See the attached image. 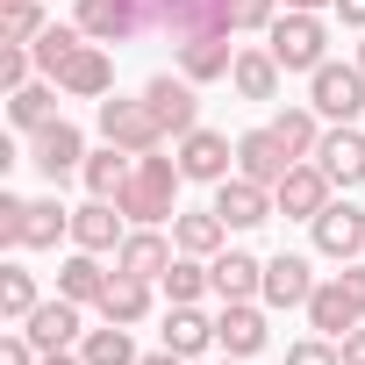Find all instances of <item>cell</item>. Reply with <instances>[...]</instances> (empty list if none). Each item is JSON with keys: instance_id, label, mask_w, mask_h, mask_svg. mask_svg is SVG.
I'll return each instance as SVG.
<instances>
[{"instance_id": "obj_1", "label": "cell", "mask_w": 365, "mask_h": 365, "mask_svg": "<svg viewBox=\"0 0 365 365\" xmlns=\"http://www.w3.org/2000/svg\"><path fill=\"white\" fill-rule=\"evenodd\" d=\"M179 172L172 158H158V150H143L136 158V172H129V187L115 194V208L129 215V222H165V215H179Z\"/></svg>"}, {"instance_id": "obj_2", "label": "cell", "mask_w": 365, "mask_h": 365, "mask_svg": "<svg viewBox=\"0 0 365 365\" xmlns=\"http://www.w3.org/2000/svg\"><path fill=\"white\" fill-rule=\"evenodd\" d=\"M143 29H165L172 43L230 36L237 29V8H230V0H143Z\"/></svg>"}, {"instance_id": "obj_3", "label": "cell", "mask_w": 365, "mask_h": 365, "mask_svg": "<svg viewBox=\"0 0 365 365\" xmlns=\"http://www.w3.org/2000/svg\"><path fill=\"white\" fill-rule=\"evenodd\" d=\"M265 51L287 65V72H315V65H329V29H322V15H279L272 29H265Z\"/></svg>"}, {"instance_id": "obj_4", "label": "cell", "mask_w": 365, "mask_h": 365, "mask_svg": "<svg viewBox=\"0 0 365 365\" xmlns=\"http://www.w3.org/2000/svg\"><path fill=\"white\" fill-rule=\"evenodd\" d=\"M308 86H315L308 108H315L322 122H351V115L365 108V72H358V65H315Z\"/></svg>"}, {"instance_id": "obj_5", "label": "cell", "mask_w": 365, "mask_h": 365, "mask_svg": "<svg viewBox=\"0 0 365 365\" xmlns=\"http://www.w3.org/2000/svg\"><path fill=\"white\" fill-rule=\"evenodd\" d=\"M101 136L143 158V150H158V143H165V122L150 115V101H101Z\"/></svg>"}, {"instance_id": "obj_6", "label": "cell", "mask_w": 365, "mask_h": 365, "mask_svg": "<svg viewBox=\"0 0 365 365\" xmlns=\"http://www.w3.org/2000/svg\"><path fill=\"white\" fill-rule=\"evenodd\" d=\"M294 165H301V158L279 143V129H272V122L237 136V172H244V179H258V187H279V179H287Z\"/></svg>"}, {"instance_id": "obj_7", "label": "cell", "mask_w": 365, "mask_h": 365, "mask_svg": "<svg viewBox=\"0 0 365 365\" xmlns=\"http://www.w3.org/2000/svg\"><path fill=\"white\" fill-rule=\"evenodd\" d=\"M315 165L329 172V187H365V136L351 129V122H336V129H322V143H315Z\"/></svg>"}, {"instance_id": "obj_8", "label": "cell", "mask_w": 365, "mask_h": 365, "mask_svg": "<svg viewBox=\"0 0 365 365\" xmlns=\"http://www.w3.org/2000/svg\"><path fill=\"white\" fill-rule=\"evenodd\" d=\"M308 230H315V251H322V258H336V265L365 251V208H351V201H329Z\"/></svg>"}, {"instance_id": "obj_9", "label": "cell", "mask_w": 365, "mask_h": 365, "mask_svg": "<svg viewBox=\"0 0 365 365\" xmlns=\"http://www.w3.org/2000/svg\"><path fill=\"white\" fill-rule=\"evenodd\" d=\"M143 101H150V115L165 122V136L201 129V122H194V115H201V101H194V79H187V72H179V79H172V72H158V79L143 86Z\"/></svg>"}, {"instance_id": "obj_10", "label": "cell", "mask_w": 365, "mask_h": 365, "mask_svg": "<svg viewBox=\"0 0 365 365\" xmlns=\"http://www.w3.org/2000/svg\"><path fill=\"white\" fill-rule=\"evenodd\" d=\"M72 22L93 43H122V36H143V0H79Z\"/></svg>"}, {"instance_id": "obj_11", "label": "cell", "mask_w": 365, "mask_h": 365, "mask_svg": "<svg viewBox=\"0 0 365 365\" xmlns=\"http://www.w3.org/2000/svg\"><path fill=\"white\" fill-rule=\"evenodd\" d=\"M272 208L294 215V222H315V215L329 208V172H322V165H294L279 187H272Z\"/></svg>"}, {"instance_id": "obj_12", "label": "cell", "mask_w": 365, "mask_h": 365, "mask_svg": "<svg viewBox=\"0 0 365 365\" xmlns=\"http://www.w3.org/2000/svg\"><path fill=\"white\" fill-rule=\"evenodd\" d=\"M215 215H222L230 230H258V222L272 215V187H258V179H244V172H230L222 187H215Z\"/></svg>"}, {"instance_id": "obj_13", "label": "cell", "mask_w": 365, "mask_h": 365, "mask_svg": "<svg viewBox=\"0 0 365 365\" xmlns=\"http://www.w3.org/2000/svg\"><path fill=\"white\" fill-rule=\"evenodd\" d=\"M29 165L51 179V187H58V179H72V172L86 165V143H79V129H72V122H51V129H36V150H29Z\"/></svg>"}, {"instance_id": "obj_14", "label": "cell", "mask_w": 365, "mask_h": 365, "mask_svg": "<svg viewBox=\"0 0 365 365\" xmlns=\"http://www.w3.org/2000/svg\"><path fill=\"white\" fill-rule=\"evenodd\" d=\"M230 136H215V129H187V136H179V172H187V179H208V187H222V179H230Z\"/></svg>"}, {"instance_id": "obj_15", "label": "cell", "mask_w": 365, "mask_h": 365, "mask_svg": "<svg viewBox=\"0 0 365 365\" xmlns=\"http://www.w3.org/2000/svg\"><path fill=\"white\" fill-rule=\"evenodd\" d=\"M122 222H129V215H122L115 201L93 194L86 208H72V244H79V251H122V237H129Z\"/></svg>"}, {"instance_id": "obj_16", "label": "cell", "mask_w": 365, "mask_h": 365, "mask_svg": "<svg viewBox=\"0 0 365 365\" xmlns=\"http://www.w3.org/2000/svg\"><path fill=\"white\" fill-rule=\"evenodd\" d=\"M172 251H179V244H165V237L143 222V230H129V237H122V251H115V272H136V279H165Z\"/></svg>"}, {"instance_id": "obj_17", "label": "cell", "mask_w": 365, "mask_h": 365, "mask_svg": "<svg viewBox=\"0 0 365 365\" xmlns=\"http://www.w3.org/2000/svg\"><path fill=\"white\" fill-rule=\"evenodd\" d=\"M208 279H215L222 301H251V294H265V258H251V251H215Z\"/></svg>"}, {"instance_id": "obj_18", "label": "cell", "mask_w": 365, "mask_h": 365, "mask_svg": "<svg viewBox=\"0 0 365 365\" xmlns=\"http://www.w3.org/2000/svg\"><path fill=\"white\" fill-rule=\"evenodd\" d=\"M308 294H315L308 258H294V251L265 258V301H272V308H308Z\"/></svg>"}, {"instance_id": "obj_19", "label": "cell", "mask_w": 365, "mask_h": 365, "mask_svg": "<svg viewBox=\"0 0 365 365\" xmlns=\"http://www.w3.org/2000/svg\"><path fill=\"white\" fill-rule=\"evenodd\" d=\"M308 322H315L322 336H344V329H358V322H365V308L351 301V287H344V279H322V287L308 294Z\"/></svg>"}, {"instance_id": "obj_20", "label": "cell", "mask_w": 365, "mask_h": 365, "mask_svg": "<svg viewBox=\"0 0 365 365\" xmlns=\"http://www.w3.org/2000/svg\"><path fill=\"white\" fill-rule=\"evenodd\" d=\"M215 344H222L230 358L265 351V315H258L251 301H222V315H215Z\"/></svg>"}, {"instance_id": "obj_21", "label": "cell", "mask_w": 365, "mask_h": 365, "mask_svg": "<svg viewBox=\"0 0 365 365\" xmlns=\"http://www.w3.org/2000/svg\"><path fill=\"white\" fill-rule=\"evenodd\" d=\"M58 86H65V93H79V101H101V93L115 86V65H108V51L86 36V43H79V58L58 72Z\"/></svg>"}, {"instance_id": "obj_22", "label": "cell", "mask_w": 365, "mask_h": 365, "mask_svg": "<svg viewBox=\"0 0 365 365\" xmlns=\"http://www.w3.org/2000/svg\"><path fill=\"white\" fill-rule=\"evenodd\" d=\"M22 329H29L36 351H65V344L79 336V301H65V294H58V301H36V315H29Z\"/></svg>"}, {"instance_id": "obj_23", "label": "cell", "mask_w": 365, "mask_h": 365, "mask_svg": "<svg viewBox=\"0 0 365 365\" xmlns=\"http://www.w3.org/2000/svg\"><path fill=\"white\" fill-rule=\"evenodd\" d=\"M230 65H237L230 36H194V43H179V72H187L194 86H208V79H230Z\"/></svg>"}, {"instance_id": "obj_24", "label": "cell", "mask_w": 365, "mask_h": 365, "mask_svg": "<svg viewBox=\"0 0 365 365\" xmlns=\"http://www.w3.org/2000/svg\"><path fill=\"white\" fill-rule=\"evenodd\" d=\"M279 72H287V65H279L272 51H237V65H230V86H237L244 101H272V93H279Z\"/></svg>"}, {"instance_id": "obj_25", "label": "cell", "mask_w": 365, "mask_h": 365, "mask_svg": "<svg viewBox=\"0 0 365 365\" xmlns=\"http://www.w3.org/2000/svg\"><path fill=\"white\" fill-rule=\"evenodd\" d=\"M108 279H115V272H101V251H79V258H65V265H58V294H65V301H79V308H86V301L101 308Z\"/></svg>"}, {"instance_id": "obj_26", "label": "cell", "mask_w": 365, "mask_h": 365, "mask_svg": "<svg viewBox=\"0 0 365 365\" xmlns=\"http://www.w3.org/2000/svg\"><path fill=\"white\" fill-rule=\"evenodd\" d=\"M208 344H215V322H208L194 301H172V315H165V351L194 358V351H208Z\"/></svg>"}, {"instance_id": "obj_27", "label": "cell", "mask_w": 365, "mask_h": 365, "mask_svg": "<svg viewBox=\"0 0 365 365\" xmlns=\"http://www.w3.org/2000/svg\"><path fill=\"white\" fill-rule=\"evenodd\" d=\"M101 315H108V322H122V329H129V322H143V315H150V279L115 272V279H108V294H101Z\"/></svg>"}, {"instance_id": "obj_28", "label": "cell", "mask_w": 365, "mask_h": 365, "mask_svg": "<svg viewBox=\"0 0 365 365\" xmlns=\"http://www.w3.org/2000/svg\"><path fill=\"white\" fill-rule=\"evenodd\" d=\"M58 93H65L58 79H51V86H15V93H8L15 129H29V136H36V129H51V122H58Z\"/></svg>"}, {"instance_id": "obj_29", "label": "cell", "mask_w": 365, "mask_h": 365, "mask_svg": "<svg viewBox=\"0 0 365 365\" xmlns=\"http://www.w3.org/2000/svg\"><path fill=\"white\" fill-rule=\"evenodd\" d=\"M222 237H230V222H222L215 208H208V215H179V222H172V244L187 251V258H215Z\"/></svg>"}, {"instance_id": "obj_30", "label": "cell", "mask_w": 365, "mask_h": 365, "mask_svg": "<svg viewBox=\"0 0 365 365\" xmlns=\"http://www.w3.org/2000/svg\"><path fill=\"white\" fill-rule=\"evenodd\" d=\"M65 230H72V208H58V201H29V215H22V251H51Z\"/></svg>"}, {"instance_id": "obj_31", "label": "cell", "mask_w": 365, "mask_h": 365, "mask_svg": "<svg viewBox=\"0 0 365 365\" xmlns=\"http://www.w3.org/2000/svg\"><path fill=\"white\" fill-rule=\"evenodd\" d=\"M79 358L86 365H136V344H129L122 322H108V329H86L79 336Z\"/></svg>"}, {"instance_id": "obj_32", "label": "cell", "mask_w": 365, "mask_h": 365, "mask_svg": "<svg viewBox=\"0 0 365 365\" xmlns=\"http://www.w3.org/2000/svg\"><path fill=\"white\" fill-rule=\"evenodd\" d=\"M79 43H86V29H79V22H72V29H43V36H36V43H29V51H36V65H43V72H51V79H58V72H65V65H72V58H79Z\"/></svg>"}, {"instance_id": "obj_33", "label": "cell", "mask_w": 365, "mask_h": 365, "mask_svg": "<svg viewBox=\"0 0 365 365\" xmlns=\"http://www.w3.org/2000/svg\"><path fill=\"white\" fill-rule=\"evenodd\" d=\"M272 129H279V143H287L294 158H315V143H322V115H315V108H287Z\"/></svg>"}, {"instance_id": "obj_34", "label": "cell", "mask_w": 365, "mask_h": 365, "mask_svg": "<svg viewBox=\"0 0 365 365\" xmlns=\"http://www.w3.org/2000/svg\"><path fill=\"white\" fill-rule=\"evenodd\" d=\"M208 287H215V279H208V265H201V258H187V251L165 265V294H172V301H201Z\"/></svg>"}, {"instance_id": "obj_35", "label": "cell", "mask_w": 365, "mask_h": 365, "mask_svg": "<svg viewBox=\"0 0 365 365\" xmlns=\"http://www.w3.org/2000/svg\"><path fill=\"white\" fill-rule=\"evenodd\" d=\"M0 315H8V322H29V315H36V279H29L22 265L0 272Z\"/></svg>"}, {"instance_id": "obj_36", "label": "cell", "mask_w": 365, "mask_h": 365, "mask_svg": "<svg viewBox=\"0 0 365 365\" xmlns=\"http://www.w3.org/2000/svg\"><path fill=\"white\" fill-rule=\"evenodd\" d=\"M0 36L8 43H36L43 36V8L36 0H8V8H0Z\"/></svg>"}, {"instance_id": "obj_37", "label": "cell", "mask_w": 365, "mask_h": 365, "mask_svg": "<svg viewBox=\"0 0 365 365\" xmlns=\"http://www.w3.org/2000/svg\"><path fill=\"white\" fill-rule=\"evenodd\" d=\"M287 365H344V344L336 336H308V344L287 351Z\"/></svg>"}, {"instance_id": "obj_38", "label": "cell", "mask_w": 365, "mask_h": 365, "mask_svg": "<svg viewBox=\"0 0 365 365\" xmlns=\"http://www.w3.org/2000/svg\"><path fill=\"white\" fill-rule=\"evenodd\" d=\"M29 65H36V51H22V43L0 51V79H8V86H29Z\"/></svg>"}, {"instance_id": "obj_39", "label": "cell", "mask_w": 365, "mask_h": 365, "mask_svg": "<svg viewBox=\"0 0 365 365\" xmlns=\"http://www.w3.org/2000/svg\"><path fill=\"white\" fill-rule=\"evenodd\" d=\"M22 215H29V201L0 194V244H22Z\"/></svg>"}, {"instance_id": "obj_40", "label": "cell", "mask_w": 365, "mask_h": 365, "mask_svg": "<svg viewBox=\"0 0 365 365\" xmlns=\"http://www.w3.org/2000/svg\"><path fill=\"white\" fill-rule=\"evenodd\" d=\"M43 351L29 344V329H15V336H0V365H36Z\"/></svg>"}, {"instance_id": "obj_41", "label": "cell", "mask_w": 365, "mask_h": 365, "mask_svg": "<svg viewBox=\"0 0 365 365\" xmlns=\"http://www.w3.org/2000/svg\"><path fill=\"white\" fill-rule=\"evenodd\" d=\"M336 344H344V365H365V322H358V329H344Z\"/></svg>"}, {"instance_id": "obj_42", "label": "cell", "mask_w": 365, "mask_h": 365, "mask_svg": "<svg viewBox=\"0 0 365 365\" xmlns=\"http://www.w3.org/2000/svg\"><path fill=\"white\" fill-rule=\"evenodd\" d=\"M329 8H336V15L351 22V29H365V0H329Z\"/></svg>"}, {"instance_id": "obj_43", "label": "cell", "mask_w": 365, "mask_h": 365, "mask_svg": "<svg viewBox=\"0 0 365 365\" xmlns=\"http://www.w3.org/2000/svg\"><path fill=\"white\" fill-rule=\"evenodd\" d=\"M279 8H294V15H322L329 0H279Z\"/></svg>"}, {"instance_id": "obj_44", "label": "cell", "mask_w": 365, "mask_h": 365, "mask_svg": "<svg viewBox=\"0 0 365 365\" xmlns=\"http://www.w3.org/2000/svg\"><path fill=\"white\" fill-rule=\"evenodd\" d=\"M36 365H86V358H72V351H43Z\"/></svg>"}, {"instance_id": "obj_45", "label": "cell", "mask_w": 365, "mask_h": 365, "mask_svg": "<svg viewBox=\"0 0 365 365\" xmlns=\"http://www.w3.org/2000/svg\"><path fill=\"white\" fill-rule=\"evenodd\" d=\"M136 365H187V358H179V351H158V358H136Z\"/></svg>"}, {"instance_id": "obj_46", "label": "cell", "mask_w": 365, "mask_h": 365, "mask_svg": "<svg viewBox=\"0 0 365 365\" xmlns=\"http://www.w3.org/2000/svg\"><path fill=\"white\" fill-rule=\"evenodd\" d=\"M358 72H365V43H358Z\"/></svg>"}, {"instance_id": "obj_47", "label": "cell", "mask_w": 365, "mask_h": 365, "mask_svg": "<svg viewBox=\"0 0 365 365\" xmlns=\"http://www.w3.org/2000/svg\"><path fill=\"white\" fill-rule=\"evenodd\" d=\"M222 365H244V358H222Z\"/></svg>"}]
</instances>
